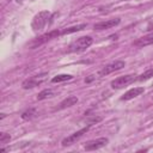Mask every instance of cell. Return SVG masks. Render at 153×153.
<instances>
[{
  "label": "cell",
  "mask_w": 153,
  "mask_h": 153,
  "mask_svg": "<svg viewBox=\"0 0 153 153\" xmlns=\"http://www.w3.org/2000/svg\"><path fill=\"white\" fill-rule=\"evenodd\" d=\"M94 79V75H90V78H86L85 79V82H90V81H92Z\"/></svg>",
  "instance_id": "obj_19"
},
{
  "label": "cell",
  "mask_w": 153,
  "mask_h": 153,
  "mask_svg": "<svg viewBox=\"0 0 153 153\" xmlns=\"http://www.w3.org/2000/svg\"><path fill=\"white\" fill-rule=\"evenodd\" d=\"M76 103H78V97H75V96H69V97L65 98V99L60 103L59 109H66V108H69V106H72V105H74V104H76Z\"/></svg>",
  "instance_id": "obj_12"
},
{
  "label": "cell",
  "mask_w": 153,
  "mask_h": 153,
  "mask_svg": "<svg viewBox=\"0 0 153 153\" xmlns=\"http://www.w3.org/2000/svg\"><path fill=\"white\" fill-rule=\"evenodd\" d=\"M11 140V135L7 133H0V143L1 145H6L7 142H10Z\"/></svg>",
  "instance_id": "obj_18"
},
{
  "label": "cell",
  "mask_w": 153,
  "mask_h": 153,
  "mask_svg": "<svg viewBox=\"0 0 153 153\" xmlns=\"http://www.w3.org/2000/svg\"><path fill=\"white\" fill-rule=\"evenodd\" d=\"M38 114H37V110L35 108H31V109H27L25 110L23 114H22V118L23 120H32L33 117H36Z\"/></svg>",
  "instance_id": "obj_15"
},
{
  "label": "cell",
  "mask_w": 153,
  "mask_h": 153,
  "mask_svg": "<svg viewBox=\"0 0 153 153\" xmlns=\"http://www.w3.org/2000/svg\"><path fill=\"white\" fill-rule=\"evenodd\" d=\"M152 76H153V68H148V69L145 71L142 74H140L136 80H139V81H146V80L151 79Z\"/></svg>",
  "instance_id": "obj_17"
},
{
  "label": "cell",
  "mask_w": 153,
  "mask_h": 153,
  "mask_svg": "<svg viewBox=\"0 0 153 153\" xmlns=\"http://www.w3.org/2000/svg\"><path fill=\"white\" fill-rule=\"evenodd\" d=\"M124 66H126V62H124V61H121V60L114 61V62H111V63L105 65V66L99 71L98 75H99V76H105V75H108V74H110V73H112V72H116V71L122 69Z\"/></svg>",
  "instance_id": "obj_6"
},
{
  "label": "cell",
  "mask_w": 153,
  "mask_h": 153,
  "mask_svg": "<svg viewBox=\"0 0 153 153\" xmlns=\"http://www.w3.org/2000/svg\"><path fill=\"white\" fill-rule=\"evenodd\" d=\"M90 124H87L85 128H81L80 130H78V131H75V133H73V134H71V135H68L67 137H65L63 140H62V142H61V145L63 146V147H67V146H71V145H73V143H75L81 136H84V134H86L87 131H88V129H90Z\"/></svg>",
  "instance_id": "obj_4"
},
{
  "label": "cell",
  "mask_w": 153,
  "mask_h": 153,
  "mask_svg": "<svg viewBox=\"0 0 153 153\" xmlns=\"http://www.w3.org/2000/svg\"><path fill=\"white\" fill-rule=\"evenodd\" d=\"M120 23H121L120 18H114V19H108V20H104V22H98V23L94 24L93 27L97 31H102V30H108V29H111L114 26H117Z\"/></svg>",
  "instance_id": "obj_9"
},
{
  "label": "cell",
  "mask_w": 153,
  "mask_h": 153,
  "mask_svg": "<svg viewBox=\"0 0 153 153\" xmlns=\"http://www.w3.org/2000/svg\"><path fill=\"white\" fill-rule=\"evenodd\" d=\"M143 92H145V88L141 87V86H139V87H133V88L128 90V91L121 97V100H130V99H133V98L140 96V94L143 93Z\"/></svg>",
  "instance_id": "obj_10"
},
{
  "label": "cell",
  "mask_w": 153,
  "mask_h": 153,
  "mask_svg": "<svg viewBox=\"0 0 153 153\" xmlns=\"http://www.w3.org/2000/svg\"><path fill=\"white\" fill-rule=\"evenodd\" d=\"M48 76V73H42V74H37V75H33L31 78H27L23 81L22 84V87L24 90H29V88H33L38 85H41Z\"/></svg>",
  "instance_id": "obj_3"
},
{
  "label": "cell",
  "mask_w": 153,
  "mask_h": 153,
  "mask_svg": "<svg viewBox=\"0 0 153 153\" xmlns=\"http://www.w3.org/2000/svg\"><path fill=\"white\" fill-rule=\"evenodd\" d=\"M108 142H109V139H108V137L94 139V140L87 141V142L85 143V149H86V151H96V149H99V148L106 146Z\"/></svg>",
  "instance_id": "obj_8"
},
{
  "label": "cell",
  "mask_w": 153,
  "mask_h": 153,
  "mask_svg": "<svg viewBox=\"0 0 153 153\" xmlns=\"http://www.w3.org/2000/svg\"><path fill=\"white\" fill-rule=\"evenodd\" d=\"M60 35H61V31H59V30L49 31V32H47V33H44V35L37 37V38L30 44V47L33 49V48H36V47H38V45H41V44H43V43H45V42H48V41H50V39L57 38Z\"/></svg>",
  "instance_id": "obj_5"
},
{
  "label": "cell",
  "mask_w": 153,
  "mask_h": 153,
  "mask_svg": "<svg viewBox=\"0 0 153 153\" xmlns=\"http://www.w3.org/2000/svg\"><path fill=\"white\" fill-rule=\"evenodd\" d=\"M124 1H129V0H124Z\"/></svg>",
  "instance_id": "obj_20"
},
{
  "label": "cell",
  "mask_w": 153,
  "mask_h": 153,
  "mask_svg": "<svg viewBox=\"0 0 153 153\" xmlns=\"http://www.w3.org/2000/svg\"><path fill=\"white\" fill-rule=\"evenodd\" d=\"M86 24H78V25H74V26H69V27H66L61 31V35H69V33H73V32H78V31H81L84 29H86Z\"/></svg>",
  "instance_id": "obj_13"
},
{
  "label": "cell",
  "mask_w": 153,
  "mask_h": 153,
  "mask_svg": "<svg viewBox=\"0 0 153 153\" xmlns=\"http://www.w3.org/2000/svg\"><path fill=\"white\" fill-rule=\"evenodd\" d=\"M71 79H73V75L71 74H59L51 79V82H62V81H67Z\"/></svg>",
  "instance_id": "obj_16"
},
{
  "label": "cell",
  "mask_w": 153,
  "mask_h": 153,
  "mask_svg": "<svg viewBox=\"0 0 153 153\" xmlns=\"http://www.w3.org/2000/svg\"><path fill=\"white\" fill-rule=\"evenodd\" d=\"M136 75L135 74H127V75H122V76H118L116 79H114L110 84L111 88L114 90H120V88H123L124 86L134 82V80H136Z\"/></svg>",
  "instance_id": "obj_2"
},
{
  "label": "cell",
  "mask_w": 153,
  "mask_h": 153,
  "mask_svg": "<svg viewBox=\"0 0 153 153\" xmlns=\"http://www.w3.org/2000/svg\"><path fill=\"white\" fill-rule=\"evenodd\" d=\"M49 14H50V13H49L48 11H42V12H39L38 14H36L35 18H33V20H32V24H31L32 29H33V30H42V29L45 26L47 22H48Z\"/></svg>",
  "instance_id": "obj_7"
},
{
  "label": "cell",
  "mask_w": 153,
  "mask_h": 153,
  "mask_svg": "<svg viewBox=\"0 0 153 153\" xmlns=\"http://www.w3.org/2000/svg\"><path fill=\"white\" fill-rule=\"evenodd\" d=\"M151 44H153V32H149V33L140 37L134 42V45L137 48H143V47L151 45Z\"/></svg>",
  "instance_id": "obj_11"
},
{
  "label": "cell",
  "mask_w": 153,
  "mask_h": 153,
  "mask_svg": "<svg viewBox=\"0 0 153 153\" xmlns=\"http://www.w3.org/2000/svg\"><path fill=\"white\" fill-rule=\"evenodd\" d=\"M92 43H93L92 37L82 36V37H79L78 39H75L74 42H72L68 47V50L71 53H81V51H85L87 48H90Z\"/></svg>",
  "instance_id": "obj_1"
},
{
  "label": "cell",
  "mask_w": 153,
  "mask_h": 153,
  "mask_svg": "<svg viewBox=\"0 0 153 153\" xmlns=\"http://www.w3.org/2000/svg\"><path fill=\"white\" fill-rule=\"evenodd\" d=\"M54 96V91L51 88H45L43 91H41L38 94H37V100H43V99H47V98H50Z\"/></svg>",
  "instance_id": "obj_14"
}]
</instances>
